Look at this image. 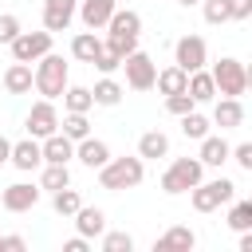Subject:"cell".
I'll return each mask as SVG.
<instances>
[{"label":"cell","instance_id":"cell-24","mask_svg":"<svg viewBox=\"0 0 252 252\" xmlns=\"http://www.w3.org/2000/svg\"><path fill=\"white\" fill-rule=\"evenodd\" d=\"M185 83H189V75H185L177 63H169V67H161V71L154 75V87H158L161 94H181V91H185Z\"/></svg>","mask_w":252,"mask_h":252},{"label":"cell","instance_id":"cell-20","mask_svg":"<svg viewBox=\"0 0 252 252\" xmlns=\"http://www.w3.org/2000/svg\"><path fill=\"white\" fill-rule=\"evenodd\" d=\"M228 150H232V146H228L220 134H205V138H201V154H197V158H201V165L220 169V165L228 161Z\"/></svg>","mask_w":252,"mask_h":252},{"label":"cell","instance_id":"cell-22","mask_svg":"<svg viewBox=\"0 0 252 252\" xmlns=\"http://www.w3.org/2000/svg\"><path fill=\"white\" fill-rule=\"evenodd\" d=\"M122 94H126V87H122L114 75H102V79L91 87V98H94V106H118V102H122Z\"/></svg>","mask_w":252,"mask_h":252},{"label":"cell","instance_id":"cell-41","mask_svg":"<svg viewBox=\"0 0 252 252\" xmlns=\"http://www.w3.org/2000/svg\"><path fill=\"white\" fill-rule=\"evenodd\" d=\"M4 248H8V252H24L28 240H24V236H4Z\"/></svg>","mask_w":252,"mask_h":252},{"label":"cell","instance_id":"cell-9","mask_svg":"<svg viewBox=\"0 0 252 252\" xmlns=\"http://www.w3.org/2000/svg\"><path fill=\"white\" fill-rule=\"evenodd\" d=\"M24 126H28V134H32V138H47V134H55V130H59L55 98H39V102H32V110H28Z\"/></svg>","mask_w":252,"mask_h":252},{"label":"cell","instance_id":"cell-13","mask_svg":"<svg viewBox=\"0 0 252 252\" xmlns=\"http://www.w3.org/2000/svg\"><path fill=\"white\" fill-rule=\"evenodd\" d=\"M39 154H43V161H51V165H67V161L75 158V142H71L63 130H55V134L39 138Z\"/></svg>","mask_w":252,"mask_h":252},{"label":"cell","instance_id":"cell-6","mask_svg":"<svg viewBox=\"0 0 252 252\" xmlns=\"http://www.w3.org/2000/svg\"><path fill=\"white\" fill-rule=\"evenodd\" d=\"M122 71H126V87L130 91H150L154 87V75H158V63L146 51H130L122 59Z\"/></svg>","mask_w":252,"mask_h":252},{"label":"cell","instance_id":"cell-29","mask_svg":"<svg viewBox=\"0 0 252 252\" xmlns=\"http://www.w3.org/2000/svg\"><path fill=\"white\" fill-rule=\"evenodd\" d=\"M209 126H213V122H209L197 106H193L189 114H181V134H185V138H193V142H201V138L209 134Z\"/></svg>","mask_w":252,"mask_h":252},{"label":"cell","instance_id":"cell-10","mask_svg":"<svg viewBox=\"0 0 252 252\" xmlns=\"http://www.w3.org/2000/svg\"><path fill=\"white\" fill-rule=\"evenodd\" d=\"M39 193H43V189L32 185V181H12V185L0 189V209H8V213H28V209H35Z\"/></svg>","mask_w":252,"mask_h":252},{"label":"cell","instance_id":"cell-35","mask_svg":"<svg viewBox=\"0 0 252 252\" xmlns=\"http://www.w3.org/2000/svg\"><path fill=\"white\" fill-rule=\"evenodd\" d=\"M134 236L130 232H102V252H130Z\"/></svg>","mask_w":252,"mask_h":252},{"label":"cell","instance_id":"cell-36","mask_svg":"<svg viewBox=\"0 0 252 252\" xmlns=\"http://www.w3.org/2000/svg\"><path fill=\"white\" fill-rule=\"evenodd\" d=\"M193 106H197V102H193L185 91H181V94H165V110H169V114H177V118H181V114H189Z\"/></svg>","mask_w":252,"mask_h":252},{"label":"cell","instance_id":"cell-45","mask_svg":"<svg viewBox=\"0 0 252 252\" xmlns=\"http://www.w3.org/2000/svg\"><path fill=\"white\" fill-rule=\"evenodd\" d=\"M0 252H4V236H0Z\"/></svg>","mask_w":252,"mask_h":252},{"label":"cell","instance_id":"cell-2","mask_svg":"<svg viewBox=\"0 0 252 252\" xmlns=\"http://www.w3.org/2000/svg\"><path fill=\"white\" fill-rule=\"evenodd\" d=\"M67 63H63V55H55V51H47V55H39L35 59V71H32V87L43 94V98H59L63 91H67Z\"/></svg>","mask_w":252,"mask_h":252},{"label":"cell","instance_id":"cell-32","mask_svg":"<svg viewBox=\"0 0 252 252\" xmlns=\"http://www.w3.org/2000/svg\"><path fill=\"white\" fill-rule=\"evenodd\" d=\"M228 228H232V232L252 228V201H232V209H228Z\"/></svg>","mask_w":252,"mask_h":252},{"label":"cell","instance_id":"cell-37","mask_svg":"<svg viewBox=\"0 0 252 252\" xmlns=\"http://www.w3.org/2000/svg\"><path fill=\"white\" fill-rule=\"evenodd\" d=\"M20 32H24V28H20V16L4 12V16H0V43H12V39H16Z\"/></svg>","mask_w":252,"mask_h":252},{"label":"cell","instance_id":"cell-31","mask_svg":"<svg viewBox=\"0 0 252 252\" xmlns=\"http://www.w3.org/2000/svg\"><path fill=\"white\" fill-rule=\"evenodd\" d=\"M59 126H63V134H67L71 142H79V138L91 134V122H87V114H79V110H67V114L59 118Z\"/></svg>","mask_w":252,"mask_h":252},{"label":"cell","instance_id":"cell-38","mask_svg":"<svg viewBox=\"0 0 252 252\" xmlns=\"http://www.w3.org/2000/svg\"><path fill=\"white\" fill-rule=\"evenodd\" d=\"M228 158L244 169V173H252V142H240V146H232L228 150Z\"/></svg>","mask_w":252,"mask_h":252},{"label":"cell","instance_id":"cell-30","mask_svg":"<svg viewBox=\"0 0 252 252\" xmlns=\"http://www.w3.org/2000/svg\"><path fill=\"white\" fill-rule=\"evenodd\" d=\"M79 205H83V197H79L71 185H63V189H55V193H51V209H55L59 217H75V209H79Z\"/></svg>","mask_w":252,"mask_h":252},{"label":"cell","instance_id":"cell-44","mask_svg":"<svg viewBox=\"0 0 252 252\" xmlns=\"http://www.w3.org/2000/svg\"><path fill=\"white\" fill-rule=\"evenodd\" d=\"M177 4H181V8H193V4H201V0H177Z\"/></svg>","mask_w":252,"mask_h":252},{"label":"cell","instance_id":"cell-40","mask_svg":"<svg viewBox=\"0 0 252 252\" xmlns=\"http://www.w3.org/2000/svg\"><path fill=\"white\" fill-rule=\"evenodd\" d=\"M87 248H91V240H87V236H71V240L63 244V252H87Z\"/></svg>","mask_w":252,"mask_h":252},{"label":"cell","instance_id":"cell-26","mask_svg":"<svg viewBox=\"0 0 252 252\" xmlns=\"http://www.w3.org/2000/svg\"><path fill=\"white\" fill-rule=\"evenodd\" d=\"M59 98H63V106H67V110H79V114H87V110L94 106L91 87H75V83H67V91H63Z\"/></svg>","mask_w":252,"mask_h":252},{"label":"cell","instance_id":"cell-17","mask_svg":"<svg viewBox=\"0 0 252 252\" xmlns=\"http://www.w3.org/2000/svg\"><path fill=\"white\" fill-rule=\"evenodd\" d=\"M185 94L201 106V102H213L217 98V83H213V75L205 71V67H197V71H189V83H185Z\"/></svg>","mask_w":252,"mask_h":252},{"label":"cell","instance_id":"cell-3","mask_svg":"<svg viewBox=\"0 0 252 252\" xmlns=\"http://www.w3.org/2000/svg\"><path fill=\"white\" fill-rule=\"evenodd\" d=\"M201 177H205L201 158H173V161L165 165V173H161V193H169V197L189 193V189H193Z\"/></svg>","mask_w":252,"mask_h":252},{"label":"cell","instance_id":"cell-25","mask_svg":"<svg viewBox=\"0 0 252 252\" xmlns=\"http://www.w3.org/2000/svg\"><path fill=\"white\" fill-rule=\"evenodd\" d=\"M98 47H102V39H98L91 28H87V32H79V35L71 39V55H75L79 63H91V59L98 55Z\"/></svg>","mask_w":252,"mask_h":252},{"label":"cell","instance_id":"cell-16","mask_svg":"<svg viewBox=\"0 0 252 252\" xmlns=\"http://www.w3.org/2000/svg\"><path fill=\"white\" fill-rule=\"evenodd\" d=\"M75 158L87 165V169H98V165H106V158H110V146L102 142V138H79L75 142Z\"/></svg>","mask_w":252,"mask_h":252},{"label":"cell","instance_id":"cell-28","mask_svg":"<svg viewBox=\"0 0 252 252\" xmlns=\"http://www.w3.org/2000/svg\"><path fill=\"white\" fill-rule=\"evenodd\" d=\"M154 248H197V236H193V228H169V232H161L158 240H154Z\"/></svg>","mask_w":252,"mask_h":252},{"label":"cell","instance_id":"cell-23","mask_svg":"<svg viewBox=\"0 0 252 252\" xmlns=\"http://www.w3.org/2000/svg\"><path fill=\"white\" fill-rule=\"evenodd\" d=\"M138 158L142 161H158V158H169V138L161 130H146L138 138Z\"/></svg>","mask_w":252,"mask_h":252},{"label":"cell","instance_id":"cell-18","mask_svg":"<svg viewBox=\"0 0 252 252\" xmlns=\"http://www.w3.org/2000/svg\"><path fill=\"white\" fill-rule=\"evenodd\" d=\"M106 32L110 35H142V16L134 8H114L106 20Z\"/></svg>","mask_w":252,"mask_h":252},{"label":"cell","instance_id":"cell-5","mask_svg":"<svg viewBox=\"0 0 252 252\" xmlns=\"http://www.w3.org/2000/svg\"><path fill=\"white\" fill-rule=\"evenodd\" d=\"M236 197V185L228 181V177H213V181H197L193 189H189V201H193V209L197 213H213V209H220V205H228Z\"/></svg>","mask_w":252,"mask_h":252},{"label":"cell","instance_id":"cell-4","mask_svg":"<svg viewBox=\"0 0 252 252\" xmlns=\"http://www.w3.org/2000/svg\"><path fill=\"white\" fill-rule=\"evenodd\" d=\"M209 75H213V83H217V94H224V98H240V94L248 91V67H244L240 59H232V55L217 59V63L209 67Z\"/></svg>","mask_w":252,"mask_h":252},{"label":"cell","instance_id":"cell-39","mask_svg":"<svg viewBox=\"0 0 252 252\" xmlns=\"http://www.w3.org/2000/svg\"><path fill=\"white\" fill-rule=\"evenodd\" d=\"M228 4V20H248L252 16V0H224Z\"/></svg>","mask_w":252,"mask_h":252},{"label":"cell","instance_id":"cell-15","mask_svg":"<svg viewBox=\"0 0 252 252\" xmlns=\"http://www.w3.org/2000/svg\"><path fill=\"white\" fill-rule=\"evenodd\" d=\"M213 126H220V130H236V126H244V102L240 98H224V94H217V106H213V118H209Z\"/></svg>","mask_w":252,"mask_h":252},{"label":"cell","instance_id":"cell-42","mask_svg":"<svg viewBox=\"0 0 252 252\" xmlns=\"http://www.w3.org/2000/svg\"><path fill=\"white\" fill-rule=\"evenodd\" d=\"M8 154H12V142L0 134V165H8Z\"/></svg>","mask_w":252,"mask_h":252},{"label":"cell","instance_id":"cell-34","mask_svg":"<svg viewBox=\"0 0 252 252\" xmlns=\"http://www.w3.org/2000/svg\"><path fill=\"white\" fill-rule=\"evenodd\" d=\"M91 67H98V71H102V75H114V71H118V67H122V59H118V55H114V51H110V47H106V43H102V47H98V55H94V59H91Z\"/></svg>","mask_w":252,"mask_h":252},{"label":"cell","instance_id":"cell-43","mask_svg":"<svg viewBox=\"0 0 252 252\" xmlns=\"http://www.w3.org/2000/svg\"><path fill=\"white\" fill-rule=\"evenodd\" d=\"M240 252H252V232H248V228L240 232Z\"/></svg>","mask_w":252,"mask_h":252},{"label":"cell","instance_id":"cell-11","mask_svg":"<svg viewBox=\"0 0 252 252\" xmlns=\"http://www.w3.org/2000/svg\"><path fill=\"white\" fill-rule=\"evenodd\" d=\"M79 0H43V32H67Z\"/></svg>","mask_w":252,"mask_h":252},{"label":"cell","instance_id":"cell-19","mask_svg":"<svg viewBox=\"0 0 252 252\" xmlns=\"http://www.w3.org/2000/svg\"><path fill=\"white\" fill-rule=\"evenodd\" d=\"M4 91L8 94H32V63H8V71H4Z\"/></svg>","mask_w":252,"mask_h":252},{"label":"cell","instance_id":"cell-27","mask_svg":"<svg viewBox=\"0 0 252 252\" xmlns=\"http://www.w3.org/2000/svg\"><path fill=\"white\" fill-rule=\"evenodd\" d=\"M63 185H71V169H67V165H51V161H43V173H39V189L55 193V189H63Z\"/></svg>","mask_w":252,"mask_h":252},{"label":"cell","instance_id":"cell-21","mask_svg":"<svg viewBox=\"0 0 252 252\" xmlns=\"http://www.w3.org/2000/svg\"><path fill=\"white\" fill-rule=\"evenodd\" d=\"M75 228H79V236H102L106 232V213L102 209H87V205H79L75 209Z\"/></svg>","mask_w":252,"mask_h":252},{"label":"cell","instance_id":"cell-14","mask_svg":"<svg viewBox=\"0 0 252 252\" xmlns=\"http://www.w3.org/2000/svg\"><path fill=\"white\" fill-rule=\"evenodd\" d=\"M8 161L20 169V173H32V169H39L43 165V154H39V138H24V142H12V154H8Z\"/></svg>","mask_w":252,"mask_h":252},{"label":"cell","instance_id":"cell-7","mask_svg":"<svg viewBox=\"0 0 252 252\" xmlns=\"http://www.w3.org/2000/svg\"><path fill=\"white\" fill-rule=\"evenodd\" d=\"M8 47H12V59L16 63H35L39 55L51 51V32H20Z\"/></svg>","mask_w":252,"mask_h":252},{"label":"cell","instance_id":"cell-33","mask_svg":"<svg viewBox=\"0 0 252 252\" xmlns=\"http://www.w3.org/2000/svg\"><path fill=\"white\" fill-rule=\"evenodd\" d=\"M201 12H205V24H213V28L228 24V4L224 0H201Z\"/></svg>","mask_w":252,"mask_h":252},{"label":"cell","instance_id":"cell-8","mask_svg":"<svg viewBox=\"0 0 252 252\" xmlns=\"http://www.w3.org/2000/svg\"><path fill=\"white\" fill-rule=\"evenodd\" d=\"M173 63L189 75V71H197V67H205L209 63V43L201 39V35H181L177 43H173Z\"/></svg>","mask_w":252,"mask_h":252},{"label":"cell","instance_id":"cell-12","mask_svg":"<svg viewBox=\"0 0 252 252\" xmlns=\"http://www.w3.org/2000/svg\"><path fill=\"white\" fill-rule=\"evenodd\" d=\"M114 8H118V0H79L75 16L83 20V28H91V32H102Z\"/></svg>","mask_w":252,"mask_h":252},{"label":"cell","instance_id":"cell-1","mask_svg":"<svg viewBox=\"0 0 252 252\" xmlns=\"http://www.w3.org/2000/svg\"><path fill=\"white\" fill-rule=\"evenodd\" d=\"M142 177H146V161L142 158H106V165H98V185L102 189H110V193H118V189H134V185H142Z\"/></svg>","mask_w":252,"mask_h":252}]
</instances>
